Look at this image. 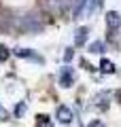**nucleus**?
Listing matches in <instances>:
<instances>
[{
    "instance_id": "nucleus-1",
    "label": "nucleus",
    "mask_w": 121,
    "mask_h": 127,
    "mask_svg": "<svg viewBox=\"0 0 121 127\" xmlns=\"http://www.w3.org/2000/svg\"><path fill=\"white\" fill-rule=\"evenodd\" d=\"M17 28L23 30V32L36 34V32L43 30V19H40L38 13H28V15H23V17H17Z\"/></svg>"
},
{
    "instance_id": "nucleus-2",
    "label": "nucleus",
    "mask_w": 121,
    "mask_h": 127,
    "mask_svg": "<svg viewBox=\"0 0 121 127\" xmlns=\"http://www.w3.org/2000/svg\"><path fill=\"white\" fill-rule=\"evenodd\" d=\"M70 2L72 0H45V9L49 13H53V15H62V13L68 11Z\"/></svg>"
},
{
    "instance_id": "nucleus-3",
    "label": "nucleus",
    "mask_w": 121,
    "mask_h": 127,
    "mask_svg": "<svg viewBox=\"0 0 121 127\" xmlns=\"http://www.w3.org/2000/svg\"><path fill=\"white\" fill-rule=\"evenodd\" d=\"M55 117H58L60 123H64V125H68V123L72 121V110L66 108V106H58V110H55Z\"/></svg>"
},
{
    "instance_id": "nucleus-4",
    "label": "nucleus",
    "mask_w": 121,
    "mask_h": 127,
    "mask_svg": "<svg viewBox=\"0 0 121 127\" xmlns=\"http://www.w3.org/2000/svg\"><path fill=\"white\" fill-rule=\"evenodd\" d=\"M60 85L62 87H72V70L68 66L60 70Z\"/></svg>"
},
{
    "instance_id": "nucleus-5",
    "label": "nucleus",
    "mask_w": 121,
    "mask_h": 127,
    "mask_svg": "<svg viewBox=\"0 0 121 127\" xmlns=\"http://www.w3.org/2000/svg\"><path fill=\"white\" fill-rule=\"evenodd\" d=\"M106 23H108V30H117V28L121 26V17L117 11H111V13H106Z\"/></svg>"
},
{
    "instance_id": "nucleus-6",
    "label": "nucleus",
    "mask_w": 121,
    "mask_h": 127,
    "mask_svg": "<svg viewBox=\"0 0 121 127\" xmlns=\"http://www.w3.org/2000/svg\"><path fill=\"white\" fill-rule=\"evenodd\" d=\"M15 55L17 57H26V59H34V62H43L32 49H15Z\"/></svg>"
},
{
    "instance_id": "nucleus-7",
    "label": "nucleus",
    "mask_w": 121,
    "mask_h": 127,
    "mask_svg": "<svg viewBox=\"0 0 121 127\" xmlns=\"http://www.w3.org/2000/svg\"><path fill=\"white\" fill-rule=\"evenodd\" d=\"M87 32H89L87 28H79V30L74 32V45H76V47H83V45H85V40H87Z\"/></svg>"
},
{
    "instance_id": "nucleus-8",
    "label": "nucleus",
    "mask_w": 121,
    "mask_h": 127,
    "mask_svg": "<svg viewBox=\"0 0 121 127\" xmlns=\"http://www.w3.org/2000/svg\"><path fill=\"white\" fill-rule=\"evenodd\" d=\"M100 70H102L104 74H113L115 72V64L108 62V59H102V62H100Z\"/></svg>"
},
{
    "instance_id": "nucleus-9",
    "label": "nucleus",
    "mask_w": 121,
    "mask_h": 127,
    "mask_svg": "<svg viewBox=\"0 0 121 127\" xmlns=\"http://www.w3.org/2000/svg\"><path fill=\"white\" fill-rule=\"evenodd\" d=\"M89 51H91V53H104V42H100V40L91 42V45H89Z\"/></svg>"
},
{
    "instance_id": "nucleus-10",
    "label": "nucleus",
    "mask_w": 121,
    "mask_h": 127,
    "mask_svg": "<svg viewBox=\"0 0 121 127\" xmlns=\"http://www.w3.org/2000/svg\"><path fill=\"white\" fill-rule=\"evenodd\" d=\"M38 125H40V127H51L49 117H47V114H38Z\"/></svg>"
},
{
    "instance_id": "nucleus-11",
    "label": "nucleus",
    "mask_w": 121,
    "mask_h": 127,
    "mask_svg": "<svg viewBox=\"0 0 121 127\" xmlns=\"http://www.w3.org/2000/svg\"><path fill=\"white\" fill-rule=\"evenodd\" d=\"M6 59H9V51L4 45H0V62H6Z\"/></svg>"
},
{
    "instance_id": "nucleus-12",
    "label": "nucleus",
    "mask_w": 121,
    "mask_h": 127,
    "mask_svg": "<svg viewBox=\"0 0 121 127\" xmlns=\"http://www.w3.org/2000/svg\"><path fill=\"white\" fill-rule=\"evenodd\" d=\"M23 110H26V102H19V104H17V108H15V114H17V117H21V114H23Z\"/></svg>"
},
{
    "instance_id": "nucleus-13",
    "label": "nucleus",
    "mask_w": 121,
    "mask_h": 127,
    "mask_svg": "<svg viewBox=\"0 0 121 127\" xmlns=\"http://www.w3.org/2000/svg\"><path fill=\"white\" fill-rule=\"evenodd\" d=\"M0 121H9V110H4L0 106Z\"/></svg>"
},
{
    "instance_id": "nucleus-14",
    "label": "nucleus",
    "mask_w": 121,
    "mask_h": 127,
    "mask_svg": "<svg viewBox=\"0 0 121 127\" xmlns=\"http://www.w3.org/2000/svg\"><path fill=\"white\" fill-rule=\"evenodd\" d=\"M72 55H74V53H72V49H66V53H64V59H66V62H70Z\"/></svg>"
},
{
    "instance_id": "nucleus-15",
    "label": "nucleus",
    "mask_w": 121,
    "mask_h": 127,
    "mask_svg": "<svg viewBox=\"0 0 121 127\" xmlns=\"http://www.w3.org/2000/svg\"><path fill=\"white\" fill-rule=\"evenodd\" d=\"M89 127H104V123H102V121H91Z\"/></svg>"
},
{
    "instance_id": "nucleus-16",
    "label": "nucleus",
    "mask_w": 121,
    "mask_h": 127,
    "mask_svg": "<svg viewBox=\"0 0 121 127\" xmlns=\"http://www.w3.org/2000/svg\"><path fill=\"white\" fill-rule=\"evenodd\" d=\"M117 102H121V89L117 91Z\"/></svg>"
}]
</instances>
